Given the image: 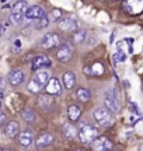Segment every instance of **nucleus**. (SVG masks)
I'll return each mask as SVG.
<instances>
[{"label":"nucleus","instance_id":"1","mask_svg":"<svg viewBox=\"0 0 143 151\" xmlns=\"http://www.w3.org/2000/svg\"><path fill=\"white\" fill-rule=\"evenodd\" d=\"M77 137L83 144H91L97 137H98V129L93 124H82L77 129Z\"/></svg>","mask_w":143,"mask_h":151},{"label":"nucleus","instance_id":"2","mask_svg":"<svg viewBox=\"0 0 143 151\" xmlns=\"http://www.w3.org/2000/svg\"><path fill=\"white\" fill-rule=\"evenodd\" d=\"M104 105L111 113H119L121 111V104L118 98V91L116 90H108L104 95Z\"/></svg>","mask_w":143,"mask_h":151},{"label":"nucleus","instance_id":"3","mask_svg":"<svg viewBox=\"0 0 143 151\" xmlns=\"http://www.w3.org/2000/svg\"><path fill=\"white\" fill-rule=\"evenodd\" d=\"M94 120L98 123V126L101 127H108L110 124H112V115L108 109L105 108H97L93 112Z\"/></svg>","mask_w":143,"mask_h":151},{"label":"nucleus","instance_id":"4","mask_svg":"<svg viewBox=\"0 0 143 151\" xmlns=\"http://www.w3.org/2000/svg\"><path fill=\"white\" fill-rule=\"evenodd\" d=\"M90 146H91V151H111L112 143H111V140L108 137H105V136H98Z\"/></svg>","mask_w":143,"mask_h":151},{"label":"nucleus","instance_id":"5","mask_svg":"<svg viewBox=\"0 0 143 151\" xmlns=\"http://www.w3.org/2000/svg\"><path fill=\"white\" fill-rule=\"evenodd\" d=\"M72 55H73V46L70 43H63L59 46L58 52H56V58L59 62L62 63H67L72 59Z\"/></svg>","mask_w":143,"mask_h":151},{"label":"nucleus","instance_id":"6","mask_svg":"<svg viewBox=\"0 0 143 151\" xmlns=\"http://www.w3.org/2000/svg\"><path fill=\"white\" fill-rule=\"evenodd\" d=\"M59 43H61V37L55 32H49L46 35H44L42 41H41V45H42L44 49H52L55 46H58Z\"/></svg>","mask_w":143,"mask_h":151},{"label":"nucleus","instance_id":"7","mask_svg":"<svg viewBox=\"0 0 143 151\" xmlns=\"http://www.w3.org/2000/svg\"><path fill=\"white\" fill-rule=\"evenodd\" d=\"M24 17H25L27 20H30V21H38L42 17H45V11H44V9L39 7V6H31V7L27 9Z\"/></svg>","mask_w":143,"mask_h":151},{"label":"nucleus","instance_id":"8","mask_svg":"<svg viewBox=\"0 0 143 151\" xmlns=\"http://www.w3.org/2000/svg\"><path fill=\"white\" fill-rule=\"evenodd\" d=\"M77 25H79V22H77V20L76 18H73V17H63L61 21L58 22L59 29H62V31H67V32L76 31Z\"/></svg>","mask_w":143,"mask_h":151},{"label":"nucleus","instance_id":"9","mask_svg":"<svg viewBox=\"0 0 143 151\" xmlns=\"http://www.w3.org/2000/svg\"><path fill=\"white\" fill-rule=\"evenodd\" d=\"M44 67H51V60L44 56V55H39V56H35L31 62V69L34 71H39L44 70Z\"/></svg>","mask_w":143,"mask_h":151},{"label":"nucleus","instance_id":"10","mask_svg":"<svg viewBox=\"0 0 143 151\" xmlns=\"http://www.w3.org/2000/svg\"><path fill=\"white\" fill-rule=\"evenodd\" d=\"M45 91H46V94L48 95H61L62 92V86L61 83H59V80L56 78V77H53V78H51L49 81H48V84L45 86Z\"/></svg>","mask_w":143,"mask_h":151},{"label":"nucleus","instance_id":"11","mask_svg":"<svg viewBox=\"0 0 143 151\" xmlns=\"http://www.w3.org/2000/svg\"><path fill=\"white\" fill-rule=\"evenodd\" d=\"M52 143H53V136L51 134V133H42V134L37 139V141H35V146H37V148H38V150H42V148L49 147Z\"/></svg>","mask_w":143,"mask_h":151},{"label":"nucleus","instance_id":"12","mask_svg":"<svg viewBox=\"0 0 143 151\" xmlns=\"http://www.w3.org/2000/svg\"><path fill=\"white\" fill-rule=\"evenodd\" d=\"M18 141L22 147H30L34 143V133L30 129L22 130L18 134Z\"/></svg>","mask_w":143,"mask_h":151},{"label":"nucleus","instance_id":"13","mask_svg":"<svg viewBox=\"0 0 143 151\" xmlns=\"http://www.w3.org/2000/svg\"><path fill=\"white\" fill-rule=\"evenodd\" d=\"M4 134L7 137H10V139L17 137V136L20 134V124L17 123V122H14V120H10L4 127Z\"/></svg>","mask_w":143,"mask_h":151},{"label":"nucleus","instance_id":"14","mask_svg":"<svg viewBox=\"0 0 143 151\" xmlns=\"http://www.w3.org/2000/svg\"><path fill=\"white\" fill-rule=\"evenodd\" d=\"M84 73L88 76H94V77L101 76L104 74V66H103L101 62H95L93 66H86L84 67Z\"/></svg>","mask_w":143,"mask_h":151},{"label":"nucleus","instance_id":"15","mask_svg":"<svg viewBox=\"0 0 143 151\" xmlns=\"http://www.w3.org/2000/svg\"><path fill=\"white\" fill-rule=\"evenodd\" d=\"M22 81H24V71L11 70L9 73V83H10V86L17 87V86H20Z\"/></svg>","mask_w":143,"mask_h":151},{"label":"nucleus","instance_id":"16","mask_svg":"<svg viewBox=\"0 0 143 151\" xmlns=\"http://www.w3.org/2000/svg\"><path fill=\"white\" fill-rule=\"evenodd\" d=\"M37 104H38V106H41V109H44V111H51V108L53 106V98L49 97L48 94H45V95L38 97Z\"/></svg>","mask_w":143,"mask_h":151},{"label":"nucleus","instance_id":"17","mask_svg":"<svg viewBox=\"0 0 143 151\" xmlns=\"http://www.w3.org/2000/svg\"><path fill=\"white\" fill-rule=\"evenodd\" d=\"M62 81H63V86H65L66 90H72L76 86V76L72 71H65L63 76H62Z\"/></svg>","mask_w":143,"mask_h":151},{"label":"nucleus","instance_id":"18","mask_svg":"<svg viewBox=\"0 0 143 151\" xmlns=\"http://www.w3.org/2000/svg\"><path fill=\"white\" fill-rule=\"evenodd\" d=\"M82 116V108L79 105H70L67 108V118L70 122H77Z\"/></svg>","mask_w":143,"mask_h":151},{"label":"nucleus","instance_id":"19","mask_svg":"<svg viewBox=\"0 0 143 151\" xmlns=\"http://www.w3.org/2000/svg\"><path fill=\"white\" fill-rule=\"evenodd\" d=\"M74 97H76L77 101H80V102H87V101H90V98H91V92H90V90H87V88H77Z\"/></svg>","mask_w":143,"mask_h":151},{"label":"nucleus","instance_id":"20","mask_svg":"<svg viewBox=\"0 0 143 151\" xmlns=\"http://www.w3.org/2000/svg\"><path fill=\"white\" fill-rule=\"evenodd\" d=\"M63 134H65L66 139L72 140V139H74V137L77 136V130H76V127H74L73 124L66 123L65 126H63Z\"/></svg>","mask_w":143,"mask_h":151},{"label":"nucleus","instance_id":"21","mask_svg":"<svg viewBox=\"0 0 143 151\" xmlns=\"http://www.w3.org/2000/svg\"><path fill=\"white\" fill-rule=\"evenodd\" d=\"M35 80L38 81L41 86H45V84H48V81L51 80V78H49V73H48L46 70L37 71V74H35Z\"/></svg>","mask_w":143,"mask_h":151},{"label":"nucleus","instance_id":"22","mask_svg":"<svg viewBox=\"0 0 143 151\" xmlns=\"http://www.w3.org/2000/svg\"><path fill=\"white\" fill-rule=\"evenodd\" d=\"M21 116L22 119L27 122V123H32L35 120V112H34L31 108H24L21 111Z\"/></svg>","mask_w":143,"mask_h":151},{"label":"nucleus","instance_id":"23","mask_svg":"<svg viewBox=\"0 0 143 151\" xmlns=\"http://www.w3.org/2000/svg\"><path fill=\"white\" fill-rule=\"evenodd\" d=\"M48 20H49V22L51 21H61L62 18H63V13H62V10L61 9H53V10H51L49 11V14H48Z\"/></svg>","mask_w":143,"mask_h":151},{"label":"nucleus","instance_id":"24","mask_svg":"<svg viewBox=\"0 0 143 151\" xmlns=\"http://www.w3.org/2000/svg\"><path fill=\"white\" fill-rule=\"evenodd\" d=\"M86 37H87V31L86 29H79V31L73 34L72 41H73V43H82L83 41H86Z\"/></svg>","mask_w":143,"mask_h":151},{"label":"nucleus","instance_id":"25","mask_svg":"<svg viewBox=\"0 0 143 151\" xmlns=\"http://www.w3.org/2000/svg\"><path fill=\"white\" fill-rule=\"evenodd\" d=\"M28 9L27 1H17L13 6V13H18V14H25V11Z\"/></svg>","mask_w":143,"mask_h":151},{"label":"nucleus","instance_id":"26","mask_svg":"<svg viewBox=\"0 0 143 151\" xmlns=\"http://www.w3.org/2000/svg\"><path fill=\"white\" fill-rule=\"evenodd\" d=\"M27 88H28V91H30V92H32V94H38V92L42 90V86H41L38 81L35 80V78H32V80H30Z\"/></svg>","mask_w":143,"mask_h":151},{"label":"nucleus","instance_id":"27","mask_svg":"<svg viewBox=\"0 0 143 151\" xmlns=\"http://www.w3.org/2000/svg\"><path fill=\"white\" fill-rule=\"evenodd\" d=\"M24 14H18V13H13L10 16V21L14 24V25H20L22 21H24Z\"/></svg>","mask_w":143,"mask_h":151},{"label":"nucleus","instance_id":"28","mask_svg":"<svg viewBox=\"0 0 143 151\" xmlns=\"http://www.w3.org/2000/svg\"><path fill=\"white\" fill-rule=\"evenodd\" d=\"M112 59H114V62H115V63H122V62H125V60H126V55L124 53L122 50H118V52H115V53H114Z\"/></svg>","mask_w":143,"mask_h":151},{"label":"nucleus","instance_id":"29","mask_svg":"<svg viewBox=\"0 0 143 151\" xmlns=\"http://www.w3.org/2000/svg\"><path fill=\"white\" fill-rule=\"evenodd\" d=\"M48 24H49V20H48V17L45 16V17H42L41 20H38V21H37V24H35V27L38 28V29H42V28L48 27Z\"/></svg>","mask_w":143,"mask_h":151},{"label":"nucleus","instance_id":"30","mask_svg":"<svg viewBox=\"0 0 143 151\" xmlns=\"http://www.w3.org/2000/svg\"><path fill=\"white\" fill-rule=\"evenodd\" d=\"M6 119H7V116H6L4 113L0 111V126H3V124L6 123Z\"/></svg>","mask_w":143,"mask_h":151},{"label":"nucleus","instance_id":"31","mask_svg":"<svg viewBox=\"0 0 143 151\" xmlns=\"http://www.w3.org/2000/svg\"><path fill=\"white\" fill-rule=\"evenodd\" d=\"M11 6H14V3L9 1V3H4V4H3V9H13Z\"/></svg>","mask_w":143,"mask_h":151},{"label":"nucleus","instance_id":"32","mask_svg":"<svg viewBox=\"0 0 143 151\" xmlns=\"http://www.w3.org/2000/svg\"><path fill=\"white\" fill-rule=\"evenodd\" d=\"M14 45H16V48H17V49L21 48V42H20L18 39H16V41H14Z\"/></svg>","mask_w":143,"mask_h":151},{"label":"nucleus","instance_id":"33","mask_svg":"<svg viewBox=\"0 0 143 151\" xmlns=\"http://www.w3.org/2000/svg\"><path fill=\"white\" fill-rule=\"evenodd\" d=\"M3 34H4V27H3V24L0 22V37H1Z\"/></svg>","mask_w":143,"mask_h":151},{"label":"nucleus","instance_id":"34","mask_svg":"<svg viewBox=\"0 0 143 151\" xmlns=\"http://www.w3.org/2000/svg\"><path fill=\"white\" fill-rule=\"evenodd\" d=\"M0 151H14V150H11V148H0Z\"/></svg>","mask_w":143,"mask_h":151},{"label":"nucleus","instance_id":"35","mask_svg":"<svg viewBox=\"0 0 143 151\" xmlns=\"http://www.w3.org/2000/svg\"><path fill=\"white\" fill-rule=\"evenodd\" d=\"M1 106H3V99H0V109H1Z\"/></svg>","mask_w":143,"mask_h":151},{"label":"nucleus","instance_id":"36","mask_svg":"<svg viewBox=\"0 0 143 151\" xmlns=\"http://www.w3.org/2000/svg\"><path fill=\"white\" fill-rule=\"evenodd\" d=\"M74 151H86V150H83V148H76Z\"/></svg>","mask_w":143,"mask_h":151},{"label":"nucleus","instance_id":"37","mask_svg":"<svg viewBox=\"0 0 143 151\" xmlns=\"http://www.w3.org/2000/svg\"><path fill=\"white\" fill-rule=\"evenodd\" d=\"M0 99H3V92L0 91Z\"/></svg>","mask_w":143,"mask_h":151},{"label":"nucleus","instance_id":"38","mask_svg":"<svg viewBox=\"0 0 143 151\" xmlns=\"http://www.w3.org/2000/svg\"><path fill=\"white\" fill-rule=\"evenodd\" d=\"M111 151H116V150H111Z\"/></svg>","mask_w":143,"mask_h":151}]
</instances>
